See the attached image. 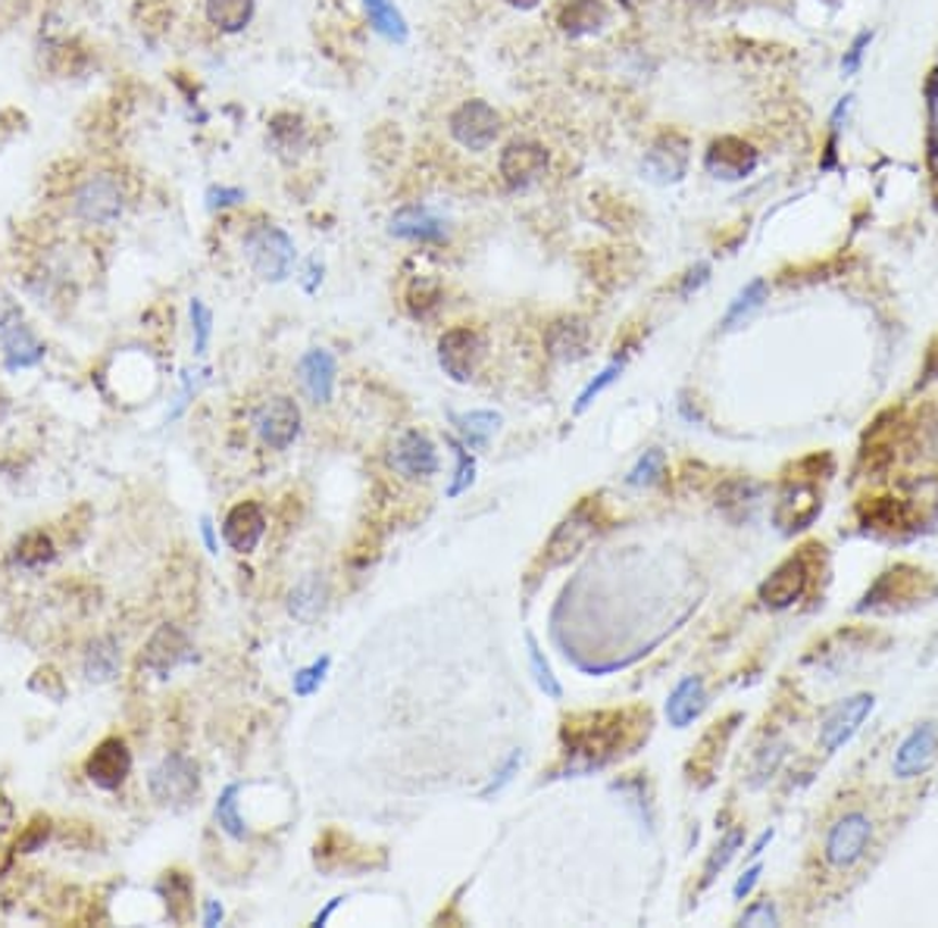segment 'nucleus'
<instances>
[{
  "label": "nucleus",
  "mask_w": 938,
  "mask_h": 928,
  "mask_svg": "<svg viewBox=\"0 0 938 928\" xmlns=\"http://www.w3.org/2000/svg\"><path fill=\"white\" fill-rule=\"evenodd\" d=\"M629 738V713L608 710V713H585L573 716L560 728L563 751L570 756V773H591L608 766L623 753Z\"/></svg>",
  "instance_id": "nucleus-1"
},
{
  "label": "nucleus",
  "mask_w": 938,
  "mask_h": 928,
  "mask_svg": "<svg viewBox=\"0 0 938 928\" xmlns=\"http://www.w3.org/2000/svg\"><path fill=\"white\" fill-rule=\"evenodd\" d=\"M245 256L263 281H285L295 269V241L285 228L263 223L251 226L245 235Z\"/></svg>",
  "instance_id": "nucleus-2"
},
{
  "label": "nucleus",
  "mask_w": 938,
  "mask_h": 928,
  "mask_svg": "<svg viewBox=\"0 0 938 928\" xmlns=\"http://www.w3.org/2000/svg\"><path fill=\"white\" fill-rule=\"evenodd\" d=\"M448 131L460 148L473 153L488 151L498 135H501V113L488 101H463L454 113L448 116Z\"/></svg>",
  "instance_id": "nucleus-3"
},
{
  "label": "nucleus",
  "mask_w": 938,
  "mask_h": 928,
  "mask_svg": "<svg viewBox=\"0 0 938 928\" xmlns=\"http://www.w3.org/2000/svg\"><path fill=\"white\" fill-rule=\"evenodd\" d=\"M123 206H126V195H123V185L120 178L110 176V173H98V176L85 178L78 185L76 198H73V210L82 223L88 226H110L123 216Z\"/></svg>",
  "instance_id": "nucleus-4"
},
{
  "label": "nucleus",
  "mask_w": 938,
  "mask_h": 928,
  "mask_svg": "<svg viewBox=\"0 0 938 928\" xmlns=\"http://www.w3.org/2000/svg\"><path fill=\"white\" fill-rule=\"evenodd\" d=\"M813 578V563L808 548L795 556L783 560L770 576L763 578L761 588H758V598L763 601V606L770 610H788L795 603L801 601L808 594Z\"/></svg>",
  "instance_id": "nucleus-5"
},
{
  "label": "nucleus",
  "mask_w": 938,
  "mask_h": 928,
  "mask_svg": "<svg viewBox=\"0 0 938 928\" xmlns=\"http://www.w3.org/2000/svg\"><path fill=\"white\" fill-rule=\"evenodd\" d=\"M870 841H873V823L866 813L854 810V813H845L841 819H836V826L829 828L823 856L833 869L845 873V869H854L861 863Z\"/></svg>",
  "instance_id": "nucleus-6"
},
{
  "label": "nucleus",
  "mask_w": 938,
  "mask_h": 928,
  "mask_svg": "<svg viewBox=\"0 0 938 928\" xmlns=\"http://www.w3.org/2000/svg\"><path fill=\"white\" fill-rule=\"evenodd\" d=\"M148 788H151L153 801L157 803H166V806L188 803L198 794V788H201L198 763L188 760L185 753H166L151 769Z\"/></svg>",
  "instance_id": "nucleus-7"
},
{
  "label": "nucleus",
  "mask_w": 938,
  "mask_h": 928,
  "mask_svg": "<svg viewBox=\"0 0 938 928\" xmlns=\"http://www.w3.org/2000/svg\"><path fill=\"white\" fill-rule=\"evenodd\" d=\"M548 166H551V151L545 145L533 141V138L510 141L508 148L501 151V160H498V173H501L510 191H526L529 185H535L538 178L548 173Z\"/></svg>",
  "instance_id": "nucleus-8"
},
{
  "label": "nucleus",
  "mask_w": 938,
  "mask_h": 928,
  "mask_svg": "<svg viewBox=\"0 0 938 928\" xmlns=\"http://www.w3.org/2000/svg\"><path fill=\"white\" fill-rule=\"evenodd\" d=\"M595 531H598L595 503H579V506L560 523L558 531L551 535V541H548V548H545V569H554V566L570 563V560L595 538Z\"/></svg>",
  "instance_id": "nucleus-9"
},
{
  "label": "nucleus",
  "mask_w": 938,
  "mask_h": 928,
  "mask_svg": "<svg viewBox=\"0 0 938 928\" xmlns=\"http://www.w3.org/2000/svg\"><path fill=\"white\" fill-rule=\"evenodd\" d=\"M688 160H691L688 138L670 128V131H660L651 141V148L645 151V160H641V170L658 185H676L688 173Z\"/></svg>",
  "instance_id": "nucleus-10"
},
{
  "label": "nucleus",
  "mask_w": 938,
  "mask_h": 928,
  "mask_svg": "<svg viewBox=\"0 0 938 928\" xmlns=\"http://www.w3.org/2000/svg\"><path fill=\"white\" fill-rule=\"evenodd\" d=\"M485 341L483 335L476 328L470 326H457L448 328L438 341V363L445 369V376H451L454 381H470L479 360H483Z\"/></svg>",
  "instance_id": "nucleus-11"
},
{
  "label": "nucleus",
  "mask_w": 938,
  "mask_h": 928,
  "mask_svg": "<svg viewBox=\"0 0 938 928\" xmlns=\"http://www.w3.org/2000/svg\"><path fill=\"white\" fill-rule=\"evenodd\" d=\"M758 163H761L758 148L745 138H736V135L716 138L704 153V170L720 181H745L758 170Z\"/></svg>",
  "instance_id": "nucleus-12"
},
{
  "label": "nucleus",
  "mask_w": 938,
  "mask_h": 928,
  "mask_svg": "<svg viewBox=\"0 0 938 928\" xmlns=\"http://www.w3.org/2000/svg\"><path fill=\"white\" fill-rule=\"evenodd\" d=\"M198 653L195 644L188 641V635L178 626H160L151 635V641L141 651V669H148L157 678H170V673H176L178 666L191 663Z\"/></svg>",
  "instance_id": "nucleus-13"
},
{
  "label": "nucleus",
  "mask_w": 938,
  "mask_h": 928,
  "mask_svg": "<svg viewBox=\"0 0 938 928\" xmlns=\"http://www.w3.org/2000/svg\"><path fill=\"white\" fill-rule=\"evenodd\" d=\"M254 428L266 448L285 451L301 435V410L291 398H270L254 413Z\"/></svg>",
  "instance_id": "nucleus-14"
},
{
  "label": "nucleus",
  "mask_w": 938,
  "mask_h": 928,
  "mask_svg": "<svg viewBox=\"0 0 938 928\" xmlns=\"http://www.w3.org/2000/svg\"><path fill=\"white\" fill-rule=\"evenodd\" d=\"M0 351L10 373L28 369L45 360V344L35 338V331L23 323V316L13 306H7V313L0 316Z\"/></svg>",
  "instance_id": "nucleus-15"
},
{
  "label": "nucleus",
  "mask_w": 938,
  "mask_h": 928,
  "mask_svg": "<svg viewBox=\"0 0 938 928\" xmlns=\"http://www.w3.org/2000/svg\"><path fill=\"white\" fill-rule=\"evenodd\" d=\"M873 706H876V698L873 694H854V698H848V701H841L826 716V723H823V728H820V748L826 753H836L841 751L858 731H861L863 719L873 713Z\"/></svg>",
  "instance_id": "nucleus-16"
},
{
  "label": "nucleus",
  "mask_w": 938,
  "mask_h": 928,
  "mask_svg": "<svg viewBox=\"0 0 938 928\" xmlns=\"http://www.w3.org/2000/svg\"><path fill=\"white\" fill-rule=\"evenodd\" d=\"M820 510H823V501H820L816 488L808 478L795 476L786 485V491L779 494L773 516H776V526L783 528L786 535H795V531L811 528L816 523V516H820Z\"/></svg>",
  "instance_id": "nucleus-17"
},
{
  "label": "nucleus",
  "mask_w": 938,
  "mask_h": 928,
  "mask_svg": "<svg viewBox=\"0 0 938 928\" xmlns=\"http://www.w3.org/2000/svg\"><path fill=\"white\" fill-rule=\"evenodd\" d=\"M938 756V723H920L911 735L898 744L895 760H891V773L895 778L908 781V778H920Z\"/></svg>",
  "instance_id": "nucleus-18"
},
{
  "label": "nucleus",
  "mask_w": 938,
  "mask_h": 928,
  "mask_svg": "<svg viewBox=\"0 0 938 928\" xmlns=\"http://www.w3.org/2000/svg\"><path fill=\"white\" fill-rule=\"evenodd\" d=\"M132 773V753L123 738H103L85 763V776L101 791H116Z\"/></svg>",
  "instance_id": "nucleus-19"
},
{
  "label": "nucleus",
  "mask_w": 938,
  "mask_h": 928,
  "mask_svg": "<svg viewBox=\"0 0 938 928\" xmlns=\"http://www.w3.org/2000/svg\"><path fill=\"white\" fill-rule=\"evenodd\" d=\"M388 466L404 478H429L438 473V453L423 431L410 428L388 451Z\"/></svg>",
  "instance_id": "nucleus-20"
},
{
  "label": "nucleus",
  "mask_w": 938,
  "mask_h": 928,
  "mask_svg": "<svg viewBox=\"0 0 938 928\" xmlns=\"http://www.w3.org/2000/svg\"><path fill=\"white\" fill-rule=\"evenodd\" d=\"M388 231L401 241H416V244H441L448 238L445 220H438L429 206H420V203H407L401 210H395L388 220Z\"/></svg>",
  "instance_id": "nucleus-21"
},
{
  "label": "nucleus",
  "mask_w": 938,
  "mask_h": 928,
  "mask_svg": "<svg viewBox=\"0 0 938 928\" xmlns=\"http://www.w3.org/2000/svg\"><path fill=\"white\" fill-rule=\"evenodd\" d=\"M895 428H898V413L886 410V413L870 426V431L863 435L861 466L873 478L888 473L891 463H895V456H898V451H895Z\"/></svg>",
  "instance_id": "nucleus-22"
},
{
  "label": "nucleus",
  "mask_w": 938,
  "mask_h": 928,
  "mask_svg": "<svg viewBox=\"0 0 938 928\" xmlns=\"http://www.w3.org/2000/svg\"><path fill=\"white\" fill-rule=\"evenodd\" d=\"M554 23L566 38H588L608 26L610 7L604 0H563L554 13Z\"/></svg>",
  "instance_id": "nucleus-23"
},
{
  "label": "nucleus",
  "mask_w": 938,
  "mask_h": 928,
  "mask_svg": "<svg viewBox=\"0 0 938 928\" xmlns=\"http://www.w3.org/2000/svg\"><path fill=\"white\" fill-rule=\"evenodd\" d=\"M263 531H266V513H263V506L254 501L232 506L226 523H223V538H226L228 548L238 553L254 551L257 544H260V538H263Z\"/></svg>",
  "instance_id": "nucleus-24"
},
{
  "label": "nucleus",
  "mask_w": 938,
  "mask_h": 928,
  "mask_svg": "<svg viewBox=\"0 0 938 928\" xmlns=\"http://www.w3.org/2000/svg\"><path fill=\"white\" fill-rule=\"evenodd\" d=\"M861 526L873 535H895L913 523V510L901 498H866L858 506Z\"/></svg>",
  "instance_id": "nucleus-25"
},
{
  "label": "nucleus",
  "mask_w": 938,
  "mask_h": 928,
  "mask_svg": "<svg viewBox=\"0 0 938 928\" xmlns=\"http://www.w3.org/2000/svg\"><path fill=\"white\" fill-rule=\"evenodd\" d=\"M588 338H591V328L585 319L579 316H563L558 323L548 326V335H545V344H548V353L554 360H563V363H576L588 353Z\"/></svg>",
  "instance_id": "nucleus-26"
},
{
  "label": "nucleus",
  "mask_w": 938,
  "mask_h": 928,
  "mask_svg": "<svg viewBox=\"0 0 938 928\" xmlns=\"http://www.w3.org/2000/svg\"><path fill=\"white\" fill-rule=\"evenodd\" d=\"M298 376H301V385L310 394L313 403H329L332 391H335V376H338V366H335V356L323 348H313L301 356L298 363Z\"/></svg>",
  "instance_id": "nucleus-27"
},
{
  "label": "nucleus",
  "mask_w": 938,
  "mask_h": 928,
  "mask_svg": "<svg viewBox=\"0 0 938 928\" xmlns=\"http://www.w3.org/2000/svg\"><path fill=\"white\" fill-rule=\"evenodd\" d=\"M704 706H708V691H704V678L701 676H685L676 688H673V694H670V701H666V719H670V726L673 728H685L691 726L701 713H704Z\"/></svg>",
  "instance_id": "nucleus-28"
},
{
  "label": "nucleus",
  "mask_w": 938,
  "mask_h": 928,
  "mask_svg": "<svg viewBox=\"0 0 938 928\" xmlns=\"http://www.w3.org/2000/svg\"><path fill=\"white\" fill-rule=\"evenodd\" d=\"M758 503H761V485L751 478H729L716 491V506L729 519H748Z\"/></svg>",
  "instance_id": "nucleus-29"
},
{
  "label": "nucleus",
  "mask_w": 938,
  "mask_h": 928,
  "mask_svg": "<svg viewBox=\"0 0 938 928\" xmlns=\"http://www.w3.org/2000/svg\"><path fill=\"white\" fill-rule=\"evenodd\" d=\"M120 666H123V653H120V641L116 638H98L91 641V648L85 653V678L95 681V685H103V681H113L120 676Z\"/></svg>",
  "instance_id": "nucleus-30"
},
{
  "label": "nucleus",
  "mask_w": 938,
  "mask_h": 928,
  "mask_svg": "<svg viewBox=\"0 0 938 928\" xmlns=\"http://www.w3.org/2000/svg\"><path fill=\"white\" fill-rule=\"evenodd\" d=\"M257 0H207V23L226 35H238L251 26Z\"/></svg>",
  "instance_id": "nucleus-31"
},
{
  "label": "nucleus",
  "mask_w": 938,
  "mask_h": 928,
  "mask_svg": "<svg viewBox=\"0 0 938 928\" xmlns=\"http://www.w3.org/2000/svg\"><path fill=\"white\" fill-rule=\"evenodd\" d=\"M323 606H326V581H323V576H316V573L301 578V581L295 585V591L288 594V610H291V616L301 619V623H313V619L323 613Z\"/></svg>",
  "instance_id": "nucleus-32"
},
{
  "label": "nucleus",
  "mask_w": 938,
  "mask_h": 928,
  "mask_svg": "<svg viewBox=\"0 0 938 928\" xmlns=\"http://www.w3.org/2000/svg\"><path fill=\"white\" fill-rule=\"evenodd\" d=\"M363 10L370 16V26L376 28L382 38H388L395 45H404L410 38V26H407L404 13L398 10L395 0H363Z\"/></svg>",
  "instance_id": "nucleus-33"
},
{
  "label": "nucleus",
  "mask_w": 938,
  "mask_h": 928,
  "mask_svg": "<svg viewBox=\"0 0 938 928\" xmlns=\"http://www.w3.org/2000/svg\"><path fill=\"white\" fill-rule=\"evenodd\" d=\"M766 294H770L766 278H751L736 298H733V303H729V310H726V316H723V328L733 331V328H738L741 323H748L751 313H758L763 303H766Z\"/></svg>",
  "instance_id": "nucleus-34"
},
{
  "label": "nucleus",
  "mask_w": 938,
  "mask_h": 928,
  "mask_svg": "<svg viewBox=\"0 0 938 928\" xmlns=\"http://www.w3.org/2000/svg\"><path fill=\"white\" fill-rule=\"evenodd\" d=\"M270 141L279 153H298L307 145V123L295 113H276L270 120Z\"/></svg>",
  "instance_id": "nucleus-35"
},
{
  "label": "nucleus",
  "mask_w": 938,
  "mask_h": 928,
  "mask_svg": "<svg viewBox=\"0 0 938 928\" xmlns=\"http://www.w3.org/2000/svg\"><path fill=\"white\" fill-rule=\"evenodd\" d=\"M454 426L466 435L470 448H483L488 438L501 428V413L495 410H473V413H454Z\"/></svg>",
  "instance_id": "nucleus-36"
},
{
  "label": "nucleus",
  "mask_w": 938,
  "mask_h": 928,
  "mask_svg": "<svg viewBox=\"0 0 938 928\" xmlns=\"http://www.w3.org/2000/svg\"><path fill=\"white\" fill-rule=\"evenodd\" d=\"M741 844H745V828L741 826H733L723 838H720V844L713 848V853L708 856V863H704V878H701V888H708L713 878L720 876L733 860H736V853L741 851Z\"/></svg>",
  "instance_id": "nucleus-37"
},
{
  "label": "nucleus",
  "mask_w": 938,
  "mask_h": 928,
  "mask_svg": "<svg viewBox=\"0 0 938 928\" xmlns=\"http://www.w3.org/2000/svg\"><path fill=\"white\" fill-rule=\"evenodd\" d=\"M238 794H241V785H228L226 791L220 794L216 806H213V816H216V823H220V828L226 831L228 838L245 841V838H248V826H245V819L238 816Z\"/></svg>",
  "instance_id": "nucleus-38"
},
{
  "label": "nucleus",
  "mask_w": 938,
  "mask_h": 928,
  "mask_svg": "<svg viewBox=\"0 0 938 928\" xmlns=\"http://www.w3.org/2000/svg\"><path fill=\"white\" fill-rule=\"evenodd\" d=\"M441 303V285L438 278H413L410 291H407V310L413 319H426L432 310Z\"/></svg>",
  "instance_id": "nucleus-39"
},
{
  "label": "nucleus",
  "mask_w": 938,
  "mask_h": 928,
  "mask_svg": "<svg viewBox=\"0 0 938 928\" xmlns=\"http://www.w3.org/2000/svg\"><path fill=\"white\" fill-rule=\"evenodd\" d=\"M663 476H666V453L660 451V448H651V451H645L638 456V463L629 469L626 481H629L633 488H651V485H658Z\"/></svg>",
  "instance_id": "nucleus-40"
},
{
  "label": "nucleus",
  "mask_w": 938,
  "mask_h": 928,
  "mask_svg": "<svg viewBox=\"0 0 938 928\" xmlns=\"http://www.w3.org/2000/svg\"><path fill=\"white\" fill-rule=\"evenodd\" d=\"M53 560V544L48 535H41V531H32V535H26L20 544H16V563L20 566H26V569H38V566H45V563H51Z\"/></svg>",
  "instance_id": "nucleus-41"
},
{
  "label": "nucleus",
  "mask_w": 938,
  "mask_h": 928,
  "mask_svg": "<svg viewBox=\"0 0 938 928\" xmlns=\"http://www.w3.org/2000/svg\"><path fill=\"white\" fill-rule=\"evenodd\" d=\"M448 444H451V451H454V478H451V485H448V498H460L463 491H470V485L476 481V460H473V453L466 451L457 438H448Z\"/></svg>",
  "instance_id": "nucleus-42"
},
{
  "label": "nucleus",
  "mask_w": 938,
  "mask_h": 928,
  "mask_svg": "<svg viewBox=\"0 0 938 928\" xmlns=\"http://www.w3.org/2000/svg\"><path fill=\"white\" fill-rule=\"evenodd\" d=\"M526 648H529V666H533V676L535 681H538V688H541L548 698L560 701V698H563V688H560L558 676H554V669H551V663L545 660V653L538 651V644H535L533 635L526 638Z\"/></svg>",
  "instance_id": "nucleus-43"
},
{
  "label": "nucleus",
  "mask_w": 938,
  "mask_h": 928,
  "mask_svg": "<svg viewBox=\"0 0 938 928\" xmlns=\"http://www.w3.org/2000/svg\"><path fill=\"white\" fill-rule=\"evenodd\" d=\"M786 760V744H773V748H763L751 766V788H763L770 778L776 776L779 763Z\"/></svg>",
  "instance_id": "nucleus-44"
},
{
  "label": "nucleus",
  "mask_w": 938,
  "mask_h": 928,
  "mask_svg": "<svg viewBox=\"0 0 938 928\" xmlns=\"http://www.w3.org/2000/svg\"><path fill=\"white\" fill-rule=\"evenodd\" d=\"M329 656H323V660H316L313 666H307V669H298L295 673V694L298 698H310L320 685H323V678H326V673H329Z\"/></svg>",
  "instance_id": "nucleus-45"
},
{
  "label": "nucleus",
  "mask_w": 938,
  "mask_h": 928,
  "mask_svg": "<svg viewBox=\"0 0 938 928\" xmlns=\"http://www.w3.org/2000/svg\"><path fill=\"white\" fill-rule=\"evenodd\" d=\"M191 328H195V353H207L210 331H213V313L201 298L191 301Z\"/></svg>",
  "instance_id": "nucleus-46"
},
{
  "label": "nucleus",
  "mask_w": 938,
  "mask_h": 928,
  "mask_svg": "<svg viewBox=\"0 0 938 928\" xmlns=\"http://www.w3.org/2000/svg\"><path fill=\"white\" fill-rule=\"evenodd\" d=\"M620 376H623V363H610L601 376L595 378V381H588V388H585L583 394H579V401H576V413H585V410L595 403V398H598L604 388H610V385H613Z\"/></svg>",
  "instance_id": "nucleus-47"
},
{
  "label": "nucleus",
  "mask_w": 938,
  "mask_h": 928,
  "mask_svg": "<svg viewBox=\"0 0 938 928\" xmlns=\"http://www.w3.org/2000/svg\"><path fill=\"white\" fill-rule=\"evenodd\" d=\"M738 926H779V910H776L773 901L751 903V906L738 916Z\"/></svg>",
  "instance_id": "nucleus-48"
},
{
  "label": "nucleus",
  "mask_w": 938,
  "mask_h": 928,
  "mask_svg": "<svg viewBox=\"0 0 938 928\" xmlns=\"http://www.w3.org/2000/svg\"><path fill=\"white\" fill-rule=\"evenodd\" d=\"M520 763H523V753L520 751H513L508 756V760H504V766H501V769H498V776L491 778V781H488V785H485L483 788V794H479V798H491V794H498V791H504V788H508L510 781H513V776H516V769H520Z\"/></svg>",
  "instance_id": "nucleus-49"
},
{
  "label": "nucleus",
  "mask_w": 938,
  "mask_h": 928,
  "mask_svg": "<svg viewBox=\"0 0 938 928\" xmlns=\"http://www.w3.org/2000/svg\"><path fill=\"white\" fill-rule=\"evenodd\" d=\"M248 198L241 188H228V185H210L207 188V206L210 210H228V206H235V203H241Z\"/></svg>",
  "instance_id": "nucleus-50"
},
{
  "label": "nucleus",
  "mask_w": 938,
  "mask_h": 928,
  "mask_svg": "<svg viewBox=\"0 0 938 928\" xmlns=\"http://www.w3.org/2000/svg\"><path fill=\"white\" fill-rule=\"evenodd\" d=\"M870 41H873V32H861V35L851 41V48H848L845 60H841V70H845V76H854V73L861 70L863 51L870 48Z\"/></svg>",
  "instance_id": "nucleus-51"
},
{
  "label": "nucleus",
  "mask_w": 938,
  "mask_h": 928,
  "mask_svg": "<svg viewBox=\"0 0 938 928\" xmlns=\"http://www.w3.org/2000/svg\"><path fill=\"white\" fill-rule=\"evenodd\" d=\"M708 278H711V266H708V263H698L695 269H688V276H685V281L679 285V294L691 298L701 285H708Z\"/></svg>",
  "instance_id": "nucleus-52"
},
{
  "label": "nucleus",
  "mask_w": 938,
  "mask_h": 928,
  "mask_svg": "<svg viewBox=\"0 0 938 928\" xmlns=\"http://www.w3.org/2000/svg\"><path fill=\"white\" fill-rule=\"evenodd\" d=\"M761 873H763L761 863H754L751 869H745V873L738 876L736 888H733V898H736V901H745V898H748V894L754 891V885L761 881Z\"/></svg>",
  "instance_id": "nucleus-53"
},
{
  "label": "nucleus",
  "mask_w": 938,
  "mask_h": 928,
  "mask_svg": "<svg viewBox=\"0 0 938 928\" xmlns=\"http://www.w3.org/2000/svg\"><path fill=\"white\" fill-rule=\"evenodd\" d=\"M938 381V338L929 344V351L923 356V373H920V388Z\"/></svg>",
  "instance_id": "nucleus-54"
},
{
  "label": "nucleus",
  "mask_w": 938,
  "mask_h": 928,
  "mask_svg": "<svg viewBox=\"0 0 938 928\" xmlns=\"http://www.w3.org/2000/svg\"><path fill=\"white\" fill-rule=\"evenodd\" d=\"M738 719H741V716H738V713H736V716H729V719H726V723H723V738H726V735H733V728H736ZM708 738H711V741H713V738H720V723H716V728H713V731H711V735H708ZM723 744H726V741H720V744H716V751H720V748H723ZM716 751L711 753V766H713V760H716ZM720 753H723V751H720Z\"/></svg>",
  "instance_id": "nucleus-55"
},
{
  "label": "nucleus",
  "mask_w": 938,
  "mask_h": 928,
  "mask_svg": "<svg viewBox=\"0 0 938 928\" xmlns=\"http://www.w3.org/2000/svg\"><path fill=\"white\" fill-rule=\"evenodd\" d=\"M223 923V903L220 901H210L207 903V910H203V926H220Z\"/></svg>",
  "instance_id": "nucleus-56"
},
{
  "label": "nucleus",
  "mask_w": 938,
  "mask_h": 928,
  "mask_svg": "<svg viewBox=\"0 0 938 928\" xmlns=\"http://www.w3.org/2000/svg\"><path fill=\"white\" fill-rule=\"evenodd\" d=\"M201 535H203V541H207V551L210 553L220 551V544H216V535H213V523H210V519H201Z\"/></svg>",
  "instance_id": "nucleus-57"
},
{
  "label": "nucleus",
  "mask_w": 938,
  "mask_h": 928,
  "mask_svg": "<svg viewBox=\"0 0 938 928\" xmlns=\"http://www.w3.org/2000/svg\"><path fill=\"white\" fill-rule=\"evenodd\" d=\"M773 835H776V831H773V828H766V831H763L761 838H758V841H754V848H751V856H761L763 853V848H766V844H770V841H773Z\"/></svg>",
  "instance_id": "nucleus-58"
},
{
  "label": "nucleus",
  "mask_w": 938,
  "mask_h": 928,
  "mask_svg": "<svg viewBox=\"0 0 938 928\" xmlns=\"http://www.w3.org/2000/svg\"><path fill=\"white\" fill-rule=\"evenodd\" d=\"M338 901H341V898H335V901H329V906H326V910H323V913H320V916L313 919V926H326V919H329V916H332V910L338 906Z\"/></svg>",
  "instance_id": "nucleus-59"
},
{
  "label": "nucleus",
  "mask_w": 938,
  "mask_h": 928,
  "mask_svg": "<svg viewBox=\"0 0 938 928\" xmlns=\"http://www.w3.org/2000/svg\"><path fill=\"white\" fill-rule=\"evenodd\" d=\"M504 3H510L513 10H535L541 0H504Z\"/></svg>",
  "instance_id": "nucleus-60"
}]
</instances>
